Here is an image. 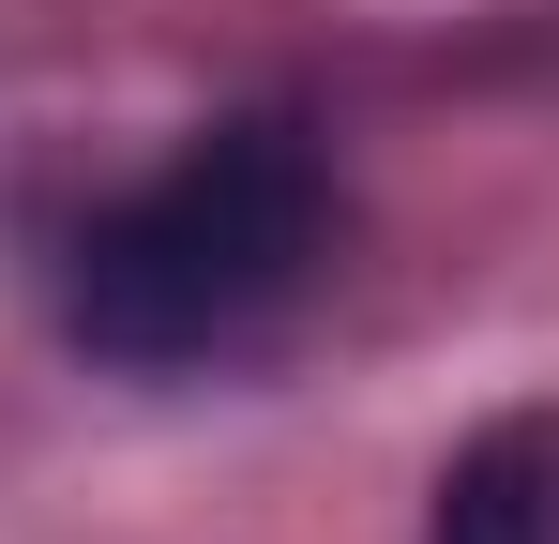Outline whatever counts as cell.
Masks as SVG:
<instances>
[{"mask_svg":"<svg viewBox=\"0 0 559 544\" xmlns=\"http://www.w3.org/2000/svg\"><path fill=\"white\" fill-rule=\"evenodd\" d=\"M424 544H559V424H499V439H468Z\"/></svg>","mask_w":559,"mask_h":544,"instance_id":"cell-2","label":"cell"},{"mask_svg":"<svg viewBox=\"0 0 559 544\" xmlns=\"http://www.w3.org/2000/svg\"><path fill=\"white\" fill-rule=\"evenodd\" d=\"M318 272H333V152L287 106H242V121H197L152 181H121L76 227L61 333L121 378H197L273 348Z\"/></svg>","mask_w":559,"mask_h":544,"instance_id":"cell-1","label":"cell"}]
</instances>
